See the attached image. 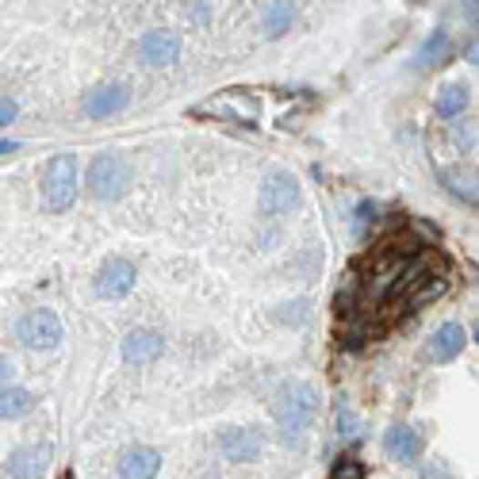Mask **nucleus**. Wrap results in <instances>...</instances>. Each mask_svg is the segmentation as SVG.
I'll use <instances>...</instances> for the list:
<instances>
[{"label": "nucleus", "mask_w": 479, "mask_h": 479, "mask_svg": "<svg viewBox=\"0 0 479 479\" xmlns=\"http://www.w3.org/2000/svg\"><path fill=\"white\" fill-rule=\"evenodd\" d=\"M66 479H73V472H69V475H66Z\"/></svg>", "instance_id": "obj_29"}, {"label": "nucleus", "mask_w": 479, "mask_h": 479, "mask_svg": "<svg viewBox=\"0 0 479 479\" xmlns=\"http://www.w3.org/2000/svg\"><path fill=\"white\" fill-rule=\"evenodd\" d=\"M338 426H341V433H349V437H353V433H357V430H353V426H357V418L341 407V411H338Z\"/></svg>", "instance_id": "obj_24"}, {"label": "nucleus", "mask_w": 479, "mask_h": 479, "mask_svg": "<svg viewBox=\"0 0 479 479\" xmlns=\"http://www.w3.org/2000/svg\"><path fill=\"white\" fill-rule=\"evenodd\" d=\"M77 199V154H54L43 169V204L58 215Z\"/></svg>", "instance_id": "obj_3"}, {"label": "nucleus", "mask_w": 479, "mask_h": 479, "mask_svg": "<svg viewBox=\"0 0 479 479\" xmlns=\"http://www.w3.org/2000/svg\"><path fill=\"white\" fill-rule=\"evenodd\" d=\"M135 280H138L135 265L123 261V257H112V261H104L97 272V296L100 300H123V296H131Z\"/></svg>", "instance_id": "obj_6"}, {"label": "nucleus", "mask_w": 479, "mask_h": 479, "mask_svg": "<svg viewBox=\"0 0 479 479\" xmlns=\"http://www.w3.org/2000/svg\"><path fill=\"white\" fill-rule=\"evenodd\" d=\"M468 100H472V88L460 85V81H453V85H445V88H437L433 107H437L441 119H456L460 112H468Z\"/></svg>", "instance_id": "obj_15"}, {"label": "nucleus", "mask_w": 479, "mask_h": 479, "mask_svg": "<svg viewBox=\"0 0 479 479\" xmlns=\"http://www.w3.org/2000/svg\"><path fill=\"white\" fill-rule=\"evenodd\" d=\"M46 464H50V449L27 445V449H15L8 456V475L12 479H43Z\"/></svg>", "instance_id": "obj_12"}, {"label": "nucleus", "mask_w": 479, "mask_h": 479, "mask_svg": "<svg viewBox=\"0 0 479 479\" xmlns=\"http://www.w3.org/2000/svg\"><path fill=\"white\" fill-rule=\"evenodd\" d=\"M127 104H131V88L127 85H100V88L85 92L81 107H85L88 119H107V116H119Z\"/></svg>", "instance_id": "obj_8"}, {"label": "nucleus", "mask_w": 479, "mask_h": 479, "mask_svg": "<svg viewBox=\"0 0 479 479\" xmlns=\"http://www.w3.org/2000/svg\"><path fill=\"white\" fill-rule=\"evenodd\" d=\"M15 150H20V142H12V138H5V142H0V154H5V158H12Z\"/></svg>", "instance_id": "obj_25"}, {"label": "nucleus", "mask_w": 479, "mask_h": 479, "mask_svg": "<svg viewBox=\"0 0 479 479\" xmlns=\"http://www.w3.org/2000/svg\"><path fill=\"white\" fill-rule=\"evenodd\" d=\"M15 338H20L27 349H54L62 341V322L54 311H27V315L15 322Z\"/></svg>", "instance_id": "obj_5"}, {"label": "nucleus", "mask_w": 479, "mask_h": 479, "mask_svg": "<svg viewBox=\"0 0 479 479\" xmlns=\"http://www.w3.org/2000/svg\"><path fill=\"white\" fill-rule=\"evenodd\" d=\"M31 407H35L31 392H24V388H15V383H8V388H5V403H0V414H5V422L24 418Z\"/></svg>", "instance_id": "obj_18"}, {"label": "nucleus", "mask_w": 479, "mask_h": 479, "mask_svg": "<svg viewBox=\"0 0 479 479\" xmlns=\"http://www.w3.org/2000/svg\"><path fill=\"white\" fill-rule=\"evenodd\" d=\"M131 180L135 177H131V165H127V158L112 154V150L92 158L88 177H85L92 199H104V204H116V199H123L127 192H131Z\"/></svg>", "instance_id": "obj_2"}, {"label": "nucleus", "mask_w": 479, "mask_h": 479, "mask_svg": "<svg viewBox=\"0 0 479 479\" xmlns=\"http://www.w3.org/2000/svg\"><path fill=\"white\" fill-rule=\"evenodd\" d=\"M291 24H296V5H291V0H272V5L265 8V31L272 35H284Z\"/></svg>", "instance_id": "obj_16"}, {"label": "nucleus", "mask_w": 479, "mask_h": 479, "mask_svg": "<svg viewBox=\"0 0 479 479\" xmlns=\"http://www.w3.org/2000/svg\"><path fill=\"white\" fill-rule=\"evenodd\" d=\"M138 58L150 69H165L180 58V39L173 31H146L138 39Z\"/></svg>", "instance_id": "obj_7"}, {"label": "nucleus", "mask_w": 479, "mask_h": 479, "mask_svg": "<svg viewBox=\"0 0 479 479\" xmlns=\"http://www.w3.org/2000/svg\"><path fill=\"white\" fill-rule=\"evenodd\" d=\"M161 472V453L154 449H127L119 460V479H154Z\"/></svg>", "instance_id": "obj_14"}, {"label": "nucleus", "mask_w": 479, "mask_h": 479, "mask_svg": "<svg viewBox=\"0 0 479 479\" xmlns=\"http://www.w3.org/2000/svg\"><path fill=\"white\" fill-rule=\"evenodd\" d=\"M161 349H165V338L158 334V330H131V334L123 338V361L142 368V364L158 361Z\"/></svg>", "instance_id": "obj_10"}, {"label": "nucleus", "mask_w": 479, "mask_h": 479, "mask_svg": "<svg viewBox=\"0 0 479 479\" xmlns=\"http://www.w3.org/2000/svg\"><path fill=\"white\" fill-rule=\"evenodd\" d=\"M464 345H468V330L460 322H445V326H437V334L430 341V357L433 361H456Z\"/></svg>", "instance_id": "obj_13"}, {"label": "nucleus", "mask_w": 479, "mask_h": 479, "mask_svg": "<svg viewBox=\"0 0 479 479\" xmlns=\"http://www.w3.org/2000/svg\"><path fill=\"white\" fill-rule=\"evenodd\" d=\"M383 453H388L392 460H399V464H414V460L422 456V433L411 430V426H392L388 433H383Z\"/></svg>", "instance_id": "obj_11"}, {"label": "nucleus", "mask_w": 479, "mask_h": 479, "mask_svg": "<svg viewBox=\"0 0 479 479\" xmlns=\"http://www.w3.org/2000/svg\"><path fill=\"white\" fill-rule=\"evenodd\" d=\"M300 208V180L288 169H269L261 189H257V211L265 219H280Z\"/></svg>", "instance_id": "obj_4"}, {"label": "nucleus", "mask_w": 479, "mask_h": 479, "mask_svg": "<svg viewBox=\"0 0 479 479\" xmlns=\"http://www.w3.org/2000/svg\"><path fill=\"white\" fill-rule=\"evenodd\" d=\"M464 8H468L472 15H479V0H464Z\"/></svg>", "instance_id": "obj_26"}, {"label": "nucleus", "mask_w": 479, "mask_h": 479, "mask_svg": "<svg viewBox=\"0 0 479 479\" xmlns=\"http://www.w3.org/2000/svg\"><path fill=\"white\" fill-rule=\"evenodd\" d=\"M449 54V35L445 31H433L426 43H422V50L414 54V69L422 73V69H430V66H437L441 58Z\"/></svg>", "instance_id": "obj_17"}, {"label": "nucleus", "mask_w": 479, "mask_h": 479, "mask_svg": "<svg viewBox=\"0 0 479 479\" xmlns=\"http://www.w3.org/2000/svg\"><path fill=\"white\" fill-rule=\"evenodd\" d=\"M422 479H453V472H449V464H426L422 468Z\"/></svg>", "instance_id": "obj_23"}, {"label": "nucleus", "mask_w": 479, "mask_h": 479, "mask_svg": "<svg viewBox=\"0 0 479 479\" xmlns=\"http://www.w3.org/2000/svg\"><path fill=\"white\" fill-rule=\"evenodd\" d=\"M475 341H479V326H475Z\"/></svg>", "instance_id": "obj_28"}, {"label": "nucleus", "mask_w": 479, "mask_h": 479, "mask_svg": "<svg viewBox=\"0 0 479 479\" xmlns=\"http://www.w3.org/2000/svg\"><path fill=\"white\" fill-rule=\"evenodd\" d=\"M437 177H441V184H445V189H449L453 196L479 204V180H475V177H456V173H449V169H441Z\"/></svg>", "instance_id": "obj_19"}, {"label": "nucleus", "mask_w": 479, "mask_h": 479, "mask_svg": "<svg viewBox=\"0 0 479 479\" xmlns=\"http://www.w3.org/2000/svg\"><path fill=\"white\" fill-rule=\"evenodd\" d=\"M219 449H223V456L234 460V464H250V460L261 456V433L246 430V426H230L219 437Z\"/></svg>", "instance_id": "obj_9"}, {"label": "nucleus", "mask_w": 479, "mask_h": 479, "mask_svg": "<svg viewBox=\"0 0 479 479\" xmlns=\"http://www.w3.org/2000/svg\"><path fill=\"white\" fill-rule=\"evenodd\" d=\"M453 142L460 146V150H472V146L479 142V127L475 123H456L453 127Z\"/></svg>", "instance_id": "obj_21"}, {"label": "nucleus", "mask_w": 479, "mask_h": 479, "mask_svg": "<svg viewBox=\"0 0 479 479\" xmlns=\"http://www.w3.org/2000/svg\"><path fill=\"white\" fill-rule=\"evenodd\" d=\"M468 58H472V62L479 66V46H472V50H468Z\"/></svg>", "instance_id": "obj_27"}, {"label": "nucleus", "mask_w": 479, "mask_h": 479, "mask_svg": "<svg viewBox=\"0 0 479 479\" xmlns=\"http://www.w3.org/2000/svg\"><path fill=\"white\" fill-rule=\"evenodd\" d=\"M364 475H368V468L357 456H341V460H334V468H330V479H364Z\"/></svg>", "instance_id": "obj_20"}, {"label": "nucleus", "mask_w": 479, "mask_h": 479, "mask_svg": "<svg viewBox=\"0 0 479 479\" xmlns=\"http://www.w3.org/2000/svg\"><path fill=\"white\" fill-rule=\"evenodd\" d=\"M315 411H319V392L307 380H288L272 399V418L280 426V437L288 441L303 437V430L315 422Z\"/></svg>", "instance_id": "obj_1"}, {"label": "nucleus", "mask_w": 479, "mask_h": 479, "mask_svg": "<svg viewBox=\"0 0 479 479\" xmlns=\"http://www.w3.org/2000/svg\"><path fill=\"white\" fill-rule=\"evenodd\" d=\"M15 116H20V104H15V97H5L0 100V123H15Z\"/></svg>", "instance_id": "obj_22"}]
</instances>
